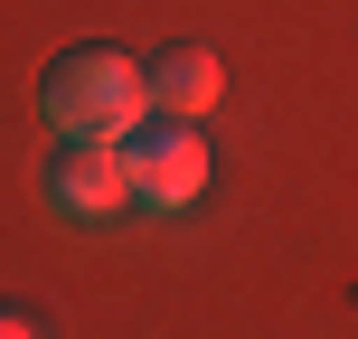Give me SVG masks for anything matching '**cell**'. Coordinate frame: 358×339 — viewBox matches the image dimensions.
<instances>
[{
	"instance_id": "obj_1",
	"label": "cell",
	"mask_w": 358,
	"mask_h": 339,
	"mask_svg": "<svg viewBox=\"0 0 358 339\" xmlns=\"http://www.w3.org/2000/svg\"><path fill=\"white\" fill-rule=\"evenodd\" d=\"M38 113L57 123V142H132L151 123V94L123 48H66L38 85Z\"/></svg>"
},
{
	"instance_id": "obj_2",
	"label": "cell",
	"mask_w": 358,
	"mask_h": 339,
	"mask_svg": "<svg viewBox=\"0 0 358 339\" xmlns=\"http://www.w3.org/2000/svg\"><path fill=\"white\" fill-rule=\"evenodd\" d=\"M123 161H132V208H161V217H179L198 189H208V142H198V123H142L123 142Z\"/></svg>"
},
{
	"instance_id": "obj_3",
	"label": "cell",
	"mask_w": 358,
	"mask_h": 339,
	"mask_svg": "<svg viewBox=\"0 0 358 339\" xmlns=\"http://www.w3.org/2000/svg\"><path fill=\"white\" fill-rule=\"evenodd\" d=\"M48 198H57V217H85V226H104L113 208H132V161H123V142H57Z\"/></svg>"
},
{
	"instance_id": "obj_4",
	"label": "cell",
	"mask_w": 358,
	"mask_h": 339,
	"mask_svg": "<svg viewBox=\"0 0 358 339\" xmlns=\"http://www.w3.org/2000/svg\"><path fill=\"white\" fill-rule=\"evenodd\" d=\"M217 85H227V75H217V48H198V38H179V48H161L142 66V94H151L161 123H198V113L217 104Z\"/></svg>"
},
{
	"instance_id": "obj_5",
	"label": "cell",
	"mask_w": 358,
	"mask_h": 339,
	"mask_svg": "<svg viewBox=\"0 0 358 339\" xmlns=\"http://www.w3.org/2000/svg\"><path fill=\"white\" fill-rule=\"evenodd\" d=\"M0 339H38V321L29 311H0Z\"/></svg>"
}]
</instances>
